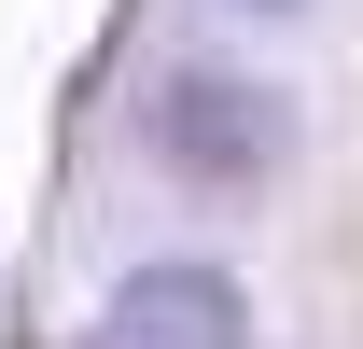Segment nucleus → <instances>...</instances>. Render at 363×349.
Here are the masks:
<instances>
[{
  "mask_svg": "<svg viewBox=\"0 0 363 349\" xmlns=\"http://www.w3.org/2000/svg\"><path fill=\"white\" fill-rule=\"evenodd\" d=\"M279 98L266 84H238V70H182L168 98H154V154H168L182 182H266L279 168Z\"/></svg>",
  "mask_w": 363,
  "mask_h": 349,
  "instance_id": "obj_1",
  "label": "nucleus"
},
{
  "mask_svg": "<svg viewBox=\"0 0 363 349\" xmlns=\"http://www.w3.org/2000/svg\"><path fill=\"white\" fill-rule=\"evenodd\" d=\"M98 349H252V307L224 265H140L98 307Z\"/></svg>",
  "mask_w": 363,
  "mask_h": 349,
  "instance_id": "obj_2",
  "label": "nucleus"
},
{
  "mask_svg": "<svg viewBox=\"0 0 363 349\" xmlns=\"http://www.w3.org/2000/svg\"><path fill=\"white\" fill-rule=\"evenodd\" d=\"M252 14H294V0H252Z\"/></svg>",
  "mask_w": 363,
  "mask_h": 349,
  "instance_id": "obj_3",
  "label": "nucleus"
}]
</instances>
